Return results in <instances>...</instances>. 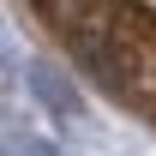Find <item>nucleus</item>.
<instances>
[{
    "label": "nucleus",
    "instance_id": "obj_1",
    "mask_svg": "<svg viewBox=\"0 0 156 156\" xmlns=\"http://www.w3.org/2000/svg\"><path fill=\"white\" fill-rule=\"evenodd\" d=\"M108 96L156 126V0H30Z\"/></svg>",
    "mask_w": 156,
    "mask_h": 156
}]
</instances>
